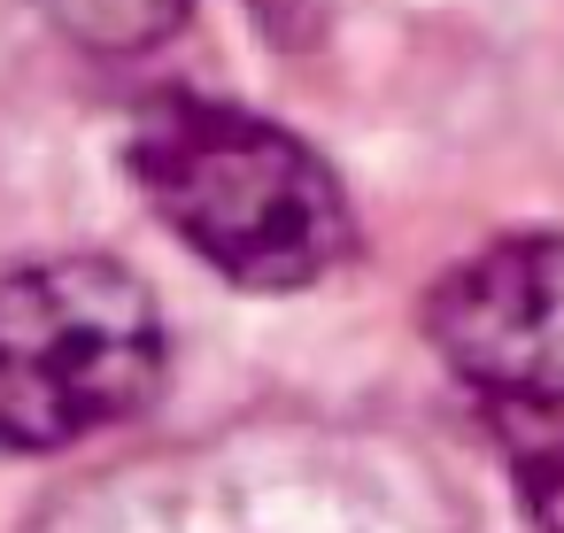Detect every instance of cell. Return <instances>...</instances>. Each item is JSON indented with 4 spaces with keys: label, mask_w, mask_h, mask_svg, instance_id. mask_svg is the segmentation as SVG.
Returning <instances> with one entry per match:
<instances>
[{
    "label": "cell",
    "mask_w": 564,
    "mask_h": 533,
    "mask_svg": "<svg viewBox=\"0 0 564 533\" xmlns=\"http://www.w3.org/2000/svg\"><path fill=\"white\" fill-rule=\"evenodd\" d=\"M487 433L518 479V502L541 533H564V387L533 394H487Z\"/></svg>",
    "instance_id": "obj_4"
},
{
    "label": "cell",
    "mask_w": 564,
    "mask_h": 533,
    "mask_svg": "<svg viewBox=\"0 0 564 533\" xmlns=\"http://www.w3.org/2000/svg\"><path fill=\"white\" fill-rule=\"evenodd\" d=\"M163 387V317L109 255H47L0 279V448H70Z\"/></svg>",
    "instance_id": "obj_2"
},
{
    "label": "cell",
    "mask_w": 564,
    "mask_h": 533,
    "mask_svg": "<svg viewBox=\"0 0 564 533\" xmlns=\"http://www.w3.org/2000/svg\"><path fill=\"white\" fill-rule=\"evenodd\" d=\"M40 9L70 32V40H86V47H155L178 17H186V0H40Z\"/></svg>",
    "instance_id": "obj_5"
},
{
    "label": "cell",
    "mask_w": 564,
    "mask_h": 533,
    "mask_svg": "<svg viewBox=\"0 0 564 533\" xmlns=\"http://www.w3.org/2000/svg\"><path fill=\"white\" fill-rule=\"evenodd\" d=\"M425 333L479 402L564 387V240L525 232L479 248L433 286Z\"/></svg>",
    "instance_id": "obj_3"
},
{
    "label": "cell",
    "mask_w": 564,
    "mask_h": 533,
    "mask_svg": "<svg viewBox=\"0 0 564 533\" xmlns=\"http://www.w3.org/2000/svg\"><path fill=\"white\" fill-rule=\"evenodd\" d=\"M124 171L148 209L248 294L317 286L356 240L340 178L294 132L232 101H155L124 140Z\"/></svg>",
    "instance_id": "obj_1"
}]
</instances>
